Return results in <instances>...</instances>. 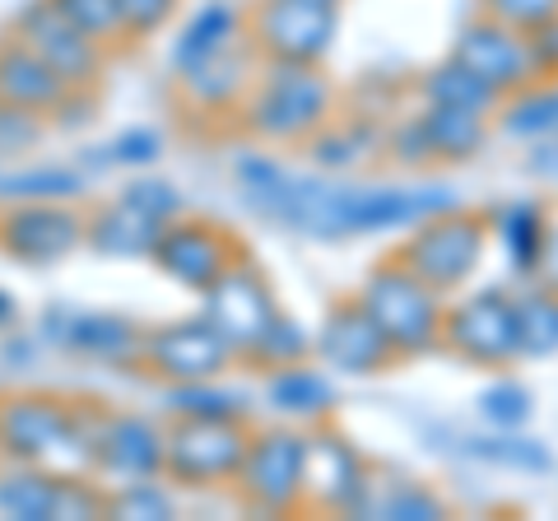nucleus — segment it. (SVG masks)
Returning <instances> with one entry per match:
<instances>
[{"label":"nucleus","mask_w":558,"mask_h":521,"mask_svg":"<svg viewBox=\"0 0 558 521\" xmlns=\"http://www.w3.org/2000/svg\"><path fill=\"white\" fill-rule=\"evenodd\" d=\"M336 108V89L322 75V65H289L260 61L247 98L238 108L242 131L270 145H303L312 131H322Z\"/></svg>","instance_id":"1"},{"label":"nucleus","mask_w":558,"mask_h":521,"mask_svg":"<svg viewBox=\"0 0 558 521\" xmlns=\"http://www.w3.org/2000/svg\"><path fill=\"white\" fill-rule=\"evenodd\" d=\"M438 299L442 293H433L400 256L373 266L359 289V303L368 307V317L381 326V336L391 340L396 359H418L442 344V303Z\"/></svg>","instance_id":"2"},{"label":"nucleus","mask_w":558,"mask_h":521,"mask_svg":"<svg viewBox=\"0 0 558 521\" xmlns=\"http://www.w3.org/2000/svg\"><path fill=\"white\" fill-rule=\"evenodd\" d=\"M247 443V420H182V414H172V424L163 428V480L178 489L233 484Z\"/></svg>","instance_id":"3"},{"label":"nucleus","mask_w":558,"mask_h":521,"mask_svg":"<svg viewBox=\"0 0 558 521\" xmlns=\"http://www.w3.org/2000/svg\"><path fill=\"white\" fill-rule=\"evenodd\" d=\"M0 457L10 465H47L57 475H89L70 438V401L51 391H14L0 401Z\"/></svg>","instance_id":"4"},{"label":"nucleus","mask_w":558,"mask_h":521,"mask_svg":"<svg viewBox=\"0 0 558 521\" xmlns=\"http://www.w3.org/2000/svg\"><path fill=\"white\" fill-rule=\"evenodd\" d=\"M242 33L260 61H289V65H322L336 47L340 5L330 0H256L242 14Z\"/></svg>","instance_id":"5"},{"label":"nucleus","mask_w":558,"mask_h":521,"mask_svg":"<svg viewBox=\"0 0 558 521\" xmlns=\"http://www.w3.org/2000/svg\"><path fill=\"white\" fill-rule=\"evenodd\" d=\"M484 247H488V219L451 205V210L414 223V233L405 238V247L396 256L405 260L433 293H457L470 275L480 270Z\"/></svg>","instance_id":"6"},{"label":"nucleus","mask_w":558,"mask_h":521,"mask_svg":"<svg viewBox=\"0 0 558 521\" xmlns=\"http://www.w3.org/2000/svg\"><path fill=\"white\" fill-rule=\"evenodd\" d=\"M442 344L470 368H512L521 359L517 299L502 289H480L442 307Z\"/></svg>","instance_id":"7"},{"label":"nucleus","mask_w":558,"mask_h":521,"mask_svg":"<svg viewBox=\"0 0 558 521\" xmlns=\"http://www.w3.org/2000/svg\"><path fill=\"white\" fill-rule=\"evenodd\" d=\"M252 512L293 517L303 508V433L299 428H252L247 457L233 480Z\"/></svg>","instance_id":"8"},{"label":"nucleus","mask_w":558,"mask_h":521,"mask_svg":"<svg viewBox=\"0 0 558 521\" xmlns=\"http://www.w3.org/2000/svg\"><path fill=\"white\" fill-rule=\"evenodd\" d=\"M368 489H373V471L359 457V447L340 428L317 420V428L303 433V508L354 517L368 502Z\"/></svg>","instance_id":"9"},{"label":"nucleus","mask_w":558,"mask_h":521,"mask_svg":"<svg viewBox=\"0 0 558 521\" xmlns=\"http://www.w3.org/2000/svg\"><path fill=\"white\" fill-rule=\"evenodd\" d=\"M233 359L238 354L229 350V340L205 322V312L201 317H186V322H172V326H154V331H145L140 354H135L140 368L168 381V387L223 377L233 368Z\"/></svg>","instance_id":"10"},{"label":"nucleus","mask_w":558,"mask_h":521,"mask_svg":"<svg viewBox=\"0 0 558 521\" xmlns=\"http://www.w3.org/2000/svg\"><path fill=\"white\" fill-rule=\"evenodd\" d=\"M201 312H205V322L215 326L223 340H229V350L238 359H247L252 344L266 336V326L275 322L279 303H275L270 280L252 266L247 256H242V260H233V266L205 289V307Z\"/></svg>","instance_id":"11"},{"label":"nucleus","mask_w":558,"mask_h":521,"mask_svg":"<svg viewBox=\"0 0 558 521\" xmlns=\"http://www.w3.org/2000/svg\"><path fill=\"white\" fill-rule=\"evenodd\" d=\"M242 256H247V247L215 219H168L149 252V260L168 280H178L196 293H205Z\"/></svg>","instance_id":"12"},{"label":"nucleus","mask_w":558,"mask_h":521,"mask_svg":"<svg viewBox=\"0 0 558 521\" xmlns=\"http://www.w3.org/2000/svg\"><path fill=\"white\" fill-rule=\"evenodd\" d=\"M89 215L70 210L65 201H14L0 215V252L24 266H51L84 247Z\"/></svg>","instance_id":"13"},{"label":"nucleus","mask_w":558,"mask_h":521,"mask_svg":"<svg viewBox=\"0 0 558 521\" xmlns=\"http://www.w3.org/2000/svg\"><path fill=\"white\" fill-rule=\"evenodd\" d=\"M14 38L38 51L75 94L89 89V84L102 75V61H108V47L94 43L89 33H80L51 0H33V5L20 14V24H14Z\"/></svg>","instance_id":"14"},{"label":"nucleus","mask_w":558,"mask_h":521,"mask_svg":"<svg viewBox=\"0 0 558 521\" xmlns=\"http://www.w3.org/2000/svg\"><path fill=\"white\" fill-rule=\"evenodd\" d=\"M312 354L344 377H377L396 363L391 340L381 336V326L368 317V307L359 303V293L354 299H336L326 307L317 340H312Z\"/></svg>","instance_id":"15"},{"label":"nucleus","mask_w":558,"mask_h":521,"mask_svg":"<svg viewBox=\"0 0 558 521\" xmlns=\"http://www.w3.org/2000/svg\"><path fill=\"white\" fill-rule=\"evenodd\" d=\"M451 57H457L461 65H470L484 84H494L502 98H512L521 89H531V84H539L531 33H521V28L502 24V20H488V14H480L475 24L461 28Z\"/></svg>","instance_id":"16"},{"label":"nucleus","mask_w":558,"mask_h":521,"mask_svg":"<svg viewBox=\"0 0 558 521\" xmlns=\"http://www.w3.org/2000/svg\"><path fill=\"white\" fill-rule=\"evenodd\" d=\"M94 475L108 480V489L135 480H163V428L149 424L145 414L108 410L94 451Z\"/></svg>","instance_id":"17"},{"label":"nucleus","mask_w":558,"mask_h":521,"mask_svg":"<svg viewBox=\"0 0 558 521\" xmlns=\"http://www.w3.org/2000/svg\"><path fill=\"white\" fill-rule=\"evenodd\" d=\"M252 61H260V57L252 51V43L242 38L238 47L219 51V57L201 61L196 71L172 75V80H178V94L191 112H238L242 98L252 89V80H256Z\"/></svg>","instance_id":"18"},{"label":"nucleus","mask_w":558,"mask_h":521,"mask_svg":"<svg viewBox=\"0 0 558 521\" xmlns=\"http://www.w3.org/2000/svg\"><path fill=\"white\" fill-rule=\"evenodd\" d=\"M70 98H75V89L33 47H24L20 38L0 43V102L43 112V117H61Z\"/></svg>","instance_id":"19"},{"label":"nucleus","mask_w":558,"mask_h":521,"mask_svg":"<svg viewBox=\"0 0 558 521\" xmlns=\"http://www.w3.org/2000/svg\"><path fill=\"white\" fill-rule=\"evenodd\" d=\"M163 223L154 210H145V205H135L126 196L108 201L102 210L89 215V223H84V247H94L98 256H112V260H126V256H149L154 242H159Z\"/></svg>","instance_id":"20"},{"label":"nucleus","mask_w":558,"mask_h":521,"mask_svg":"<svg viewBox=\"0 0 558 521\" xmlns=\"http://www.w3.org/2000/svg\"><path fill=\"white\" fill-rule=\"evenodd\" d=\"M242 38H247V33H242V14L229 5V0H205V5L186 20V28L178 33V43H172V75L196 71L201 61L238 47Z\"/></svg>","instance_id":"21"},{"label":"nucleus","mask_w":558,"mask_h":521,"mask_svg":"<svg viewBox=\"0 0 558 521\" xmlns=\"http://www.w3.org/2000/svg\"><path fill=\"white\" fill-rule=\"evenodd\" d=\"M51 340L94 359H135L145 331L126 317H112V312H70L61 317V331H51Z\"/></svg>","instance_id":"22"},{"label":"nucleus","mask_w":558,"mask_h":521,"mask_svg":"<svg viewBox=\"0 0 558 521\" xmlns=\"http://www.w3.org/2000/svg\"><path fill=\"white\" fill-rule=\"evenodd\" d=\"M494 233H498L502 252H508L517 275H539L545 270V256H549V242H554L545 205H535V201L502 205V210L494 215Z\"/></svg>","instance_id":"23"},{"label":"nucleus","mask_w":558,"mask_h":521,"mask_svg":"<svg viewBox=\"0 0 558 521\" xmlns=\"http://www.w3.org/2000/svg\"><path fill=\"white\" fill-rule=\"evenodd\" d=\"M428 135V154L433 163H470L480 159L488 145V131H494V117H475V112H457V108H418Z\"/></svg>","instance_id":"24"},{"label":"nucleus","mask_w":558,"mask_h":521,"mask_svg":"<svg viewBox=\"0 0 558 521\" xmlns=\"http://www.w3.org/2000/svg\"><path fill=\"white\" fill-rule=\"evenodd\" d=\"M266 401L289 414V420H326L330 405H336V387H330V377L322 368H312V363H289V368H275L266 373Z\"/></svg>","instance_id":"25"},{"label":"nucleus","mask_w":558,"mask_h":521,"mask_svg":"<svg viewBox=\"0 0 558 521\" xmlns=\"http://www.w3.org/2000/svg\"><path fill=\"white\" fill-rule=\"evenodd\" d=\"M418 94H424L428 108H457V112H475V117H498V108H502V94L494 84H484L457 57L433 65V71L418 80Z\"/></svg>","instance_id":"26"},{"label":"nucleus","mask_w":558,"mask_h":521,"mask_svg":"<svg viewBox=\"0 0 558 521\" xmlns=\"http://www.w3.org/2000/svg\"><path fill=\"white\" fill-rule=\"evenodd\" d=\"M57 471L47 465L14 461V471L0 475V517L14 521H51V502H57Z\"/></svg>","instance_id":"27"},{"label":"nucleus","mask_w":558,"mask_h":521,"mask_svg":"<svg viewBox=\"0 0 558 521\" xmlns=\"http://www.w3.org/2000/svg\"><path fill=\"white\" fill-rule=\"evenodd\" d=\"M498 126L521 141H554L558 135V84H531L512 98H502Z\"/></svg>","instance_id":"28"},{"label":"nucleus","mask_w":558,"mask_h":521,"mask_svg":"<svg viewBox=\"0 0 558 521\" xmlns=\"http://www.w3.org/2000/svg\"><path fill=\"white\" fill-rule=\"evenodd\" d=\"M168 410L182 420H247V396L223 391L219 377L178 381V387H168Z\"/></svg>","instance_id":"29"},{"label":"nucleus","mask_w":558,"mask_h":521,"mask_svg":"<svg viewBox=\"0 0 558 521\" xmlns=\"http://www.w3.org/2000/svg\"><path fill=\"white\" fill-rule=\"evenodd\" d=\"M521 322V359H549L558 354V289H535L517 299Z\"/></svg>","instance_id":"30"},{"label":"nucleus","mask_w":558,"mask_h":521,"mask_svg":"<svg viewBox=\"0 0 558 521\" xmlns=\"http://www.w3.org/2000/svg\"><path fill=\"white\" fill-rule=\"evenodd\" d=\"M307 359H312V336L289 317V312H275V322L266 326V336L252 344V354L242 363H252V368H260V373H275V368L307 363Z\"/></svg>","instance_id":"31"},{"label":"nucleus","mask_w":558,"mask_h":521,"mask_svg":"<svg viewBox=\"0 0 558 521\" xmlns=\"http://www.w3.org/2000/svg\"><path fill=\"white\" fill-rule=\"evenodd\" d=\"M363 517H387V521H442L447 517V502L428 489V484H414V480H400L391 484L381 498H368Z\"/></svg>","instance_id":"32"},{"label":"nucleus","mask_w":558,"mask_h":521,"mask_svg":"<svg viewBox=\"0 0 558 521\" xmlns=\"http://www.w3.org/2000/svg\"><path fill=\"white\" fill-rule=\"evenodd\" d=\"M108 517L117 521H168L178 517V502L159 480H135V484H112L108 489Z\"/></svg>","instance_id":"33"},{"label":"nucleus","mask_w":558,"mask_h":521,"mask_svg":"<svg viewBox=\"0 0 558 521\" xmlns=\"http://www.w3.org/2000/svg\"><path fill=\"white\" fill-rule=\"evenodd\" d=\"M233 178H238V191L247 196L256 210H275L279 196H284V186L293 182L289 168H279L275 159H266V154H242V159L233 163Z\"/></svg>","instance_id":"34"},{"label":"nucleus","mask_w":558,"mask_h":521,"mask_svg":"<svg viewBox=\"0 0 558 521\" xmlns=\"http://www.w3.org/2000/svg\"><path fill=\"white\" fill-rule=\"evenodd\" d=\"M80 178L70 168H33V172H14L0 182V201H70L80 196Z\"/></svg>","instance_id":"35"},{"label":"nucleus","mask_w":558,"mask_h":521,"mask_svg":"<svg viewBox=\"0 0 558 521\" xmlns=\"http://www.w3.org/2000/svg\"><path fill=\"white\" fill-rule=\"evenodd\" d=\"M51 5L102 47L126 43V33H121V0H51Z\"/></svg>","instance_id":"36"},{"label":"nucleus","mask_w":558,"mask_h":521,"mask_svg":"<svg viewBox=\"0 0 558 521\" xmlns=\"http://www.w3.org/2000/svg\"><path fill=\"white\" fill-rule=\"evenodd\" d=\"M89 517H108V489L94 484L89 475H61L51 521H89Z\"/></svg>","instance_id":"37"},{"label":"nucleus","mask_w":558,"mask_h":521,"mask_svg":"<svg viewBox=\"0 0 558 521\" xmlns=\"http://www.w3.org/2000/svg\"><path fill=\"white\" fill-rule=\"evenodd\" d=\"M531 405H535L531 391L521 387V381H512V377L494 381V387L480 396V414H484V420L494 424V428H508V433L531 420Z\"/></svg>","instance_id":"38"},{"label":"nucleus","mask_w":558,"mask_h":521,"mask_svg":"<svg viewBox=\"0 0 558 521\" xmlns=\"http://www.w3.org/2000/svg\"><path fill=\"white\" fill-rule=\"evenodd\" d=\"M475 457L484 461H498V465H521V471H549V451L531 443V438H508V428H502V438H470L465 443Z\"/></svg>","instance_id":"39"},{"label":"nucleus","mask_w":558,"mask_h":521,"mask_svg":"<svg viewBox=\"0 0 558 521\" xmlns=\"http://www.w3.org/2000/svg\"><path fill=\"white\" fill-rule=\"evenodd\" d=\"M480 14L512 24L521 33H535L545 24H558V0H480Z\"/></svg>","instance_id":"40"},{"label":"nucleus","mask_w":558,"mask_h":521,"mask_svg":"<svg viewBox=\"0 0 558 521\" xmlns=\"http://www.w3.org/2000/svg\"><path fill=\"white\" fill-rule=\"evenodd\" d=\"M172 14H178V0H121V33L145 43L168 28Z\"/></svg>","instance_id":"41"},{"label":"nucleus","mask_w":558,"mask_h":521,"mask_svg":"<svg viewBox=\"0 0 558 521\" xmlns=\"http://www.w3.org/2000/svg\"><path fill=\"white\" fill-rule=\"evenodd\" d=\"M43 112H28V108H10V102H0V154H20V149H33L43 141L47 131Z\"/></svg>","instance_id":"42"},{"label":"nucleus","mask_w":558,"mask_h":521,"mask_svg":"<svg viewBox=\"0 0 558 521\" xmlns=\"http://www.w3.org/2000/svg\"><path fill=\"white\" fill-rule=\"evenodd\" d=\"M359 141V131H336V126H322V131H312L303 145H312V159H317L322 168H354L363 154V145H354Z\"/></svg>","instance_id":"43"},{"label":"nucleus","mask_w":558,"mask_h":521,"mask_svg":"<svg viewBox=\"0 0 558 521\" xmlns=\"http://www.w3.org/2000/svg\"><path fill=\"white\" fill-rule=\"evenodd\" d=\"M387 149H391V159H396L400 168H410V172H418V168H428V163H433L428 135H424V121H418V112H414L410 121H400V126L391 131Z\"/></svg>","instance_id":"44"},{"label":"nucleus","mask_w":558,"mask_h":521,"mask_svg":"<svg viewBox=\"0 0 558 521\" xmlns=\"http://www.w3.org/2000/svg\"><path fill=\"white\" fill-rule=\"evenodd\" d=\"M121 196L135 201V205H145V210H154L159 219H178V215H182L178 186L163 182V178H140V182H131L126 191H121Z\"/></svg>","instance_id":"45"},{"label":"nucleus","mask_w":558,"mask_h":521,"mask_svg":"<svg viewBox=\"0 0 558 521\" xmlns=\"http://www.w3.org/2000/svg\"><path fill=\"white\" fill-rule=\"evenodd\" d=\"M163 154L159 145V135L154 131H126V135H117L112 149L102 154V159H112V163H154Z\"/></svg>","instance_id":"46"},{"label":"nucleus","mask_w":558,"mask_h":521,"mask_svg":"<svg viewBox=\"0 0 558 521\" xmlns=\"http://www.w3.org/2000/svg\"><path fill=\"white\" fill-rule=\"evenodd\" d=\"M531 168H539L545 178H554V182H558V135H554V141H535Z\"/></svg>","instance_id":"47"},{"label":"nucleus","mask_w":558,"mask_h":521,"mask_svg":"<svg viewBox=\"0 0 558 521\" xmlns=\"http://www.w3.org/2000/svg\"><path fill=\"white\" fill-rule=\"evenodd\" d=\"M10 317H14V303H10V293L0 289V322H10Z\"/></svg>","instance_id":"48"},{"label":"nucleus","mask_w":558,"mask_h":521,"mask_svg":"<svg viewBox=\"0 0 558 521\" xmlns=\"http://www.w3.org/2000/svg\"><path fill=\"white\" fill-rule=\"evenodd\" d=\"M330 5H340V0H330Z\"/></svg>","instance_id":"49"}]
</instances>
